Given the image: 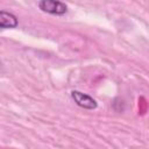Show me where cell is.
<instances>
[{
  "label": "cell",
  "mask_w": 149,
  "mask_h": 149,
  "mask_svg": "<svg viewBox=\"0 0 149 149\" xmlns=\"http://www.w3.org/2000/svg\"><path fill=\"white\" fill-rule=\"evenodd\" d=\"M71 98L79 107L85 108V109H94L98 106L97 101L92 97H90L88 94H85L80 91H76V90L72 91L71 92Z\"/></svg>",
  "instance_id": "7a4b0ae2"
},
{
  "label": "cell",
  "mask_w": 149,
  "mask_h": 149,
  "mask_svg": "<svg viewBox=\"0 0 149 149\" xmlns=\"http://www.w3.org/2000/svg\"><path fill=\"white\" fill-rule=\"evenodd\" d=\"M38 7L41 10L52 15H63L68 12V7L59 0H40Z\"/></svg>",
  "instance_id": "6da1fadb"
},
{
  "label": "cell",
  "mask_w": 149,
  "mask_h": 149,
  "mask_svg": "<svg viewBox=\"0 0 149 149\" xmlns=\"http://www.w3.org/2000/svg\"><path fill=\"white\" fill-rule=\"evenodd\" d=\"M17 24H19V20L14 14L6 10H0V28L10 29L17 27Z\"/></svg>",
  "instance_id": "3957f363"
}]
</instances>
